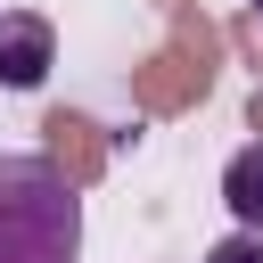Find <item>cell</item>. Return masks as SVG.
<instances>
[{"label": "cell", "instance_id": "cell-1", "mask_svg": "<svg viewBox=\"0 0 263 263\" xmlns=\"http://www.w3.org/2000/svg\"><path fill=\"white\" fill-rule=\"evenodd\" d=\"M0 263H82V189L58 156H0Z\"/></svg>", "mask_w": 263, "mask_h": 263}, {"label": "cell", "instance_id": "cell-2", "mask_svg": "<svg viewBox=\"0 0 263 263\" xmlns=\"http://www.w3.org/2000/svg\"><path fill=\"white\" fill-rule=\"evenodd\" d=\"M58 66V33L33 8H0V90H41Z\"/></svg>", "mask_w": 263, "mask_h": 263}, {"label": "cell", "instance_id": "cell-3", "mask_svg": "<svg viewBox=\"0 0 263 263\" xmlns=\"http://www.w3.org/2000/svg\"><path fill=\"white\" fill-rule=\"evenodd\" d=\"M222 205H230V222H238V230H255V238H263V140H247V148L222 164Z\"/></svg>", "mask_w": 263, "mask_h": 263}, {"label": "cell", "instance_id": "cell-4", "mask_svg": "<svg viewBox=\"0 0 263 263\" xmlns=\"http://www.w3.org/2000/svg\"><path fill=\"white\" fill-rule=\"evenodd\" d=\"M205 263H263V238L255 230H230L222 247H205Z\"/></svg>", "mask_w": 263, "mask_h": 263}, {"label": "cell", "instance_id": "cell-5", "mask_svg": "<svg viewBox=\"0 0 263 263\" xmlns=\"http://www.w3.org/2000/svg\"><path fill=\"white\" fill-rule=\"evenodd\" d=\"M255 8H263V0H255Z\"/></svg>", "mask_w": 263, "mask_h": 263}]
</instances>
